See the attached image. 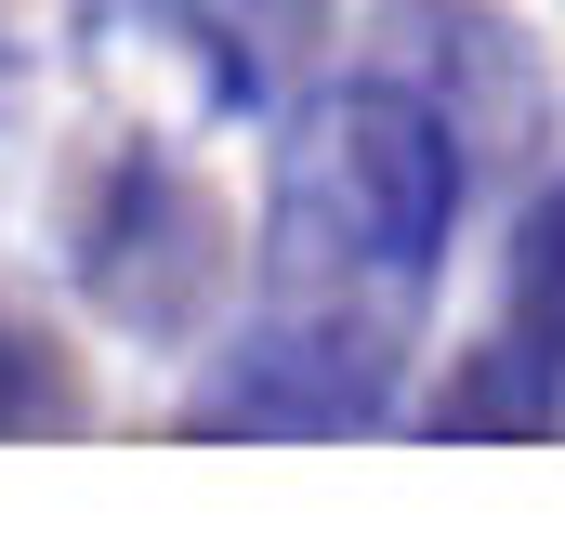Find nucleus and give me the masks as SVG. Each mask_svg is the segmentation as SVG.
<instances>
[{"instance_id": "423d86ee", "label": "nucleus", "mask_w": 565, "mask_h": 551, "mask_svg": "<svg viewBox=\"0 0 565 551\" xmlns=\"http://www.w3.org/2000/svg\"><path fill=\"white\" fill-rule=\"evenodd\" d=\"M553 420H565V381L513 342V328L434 381V433H553Z\"/></svg>"}, {"instance_id": "20e7f679", "label": "nucleus", "mask_w": 565, "mask_h": 551, "mask_svg": "<svg viewBox=\"0 0 565 551\" xmlns=\"http://www.w3.org/2000/svg\"><path fill=\"white\" fill-rule=\"evenodd\" d=\"M355 53L395 66L408 93H434L473 158H513L526 132H553V66H540V40H526L513 13H487V0H382Z\"/></svg>"}, {"instance_id": "7ed1b4c3", "label": "nucleus", "mask_w": 565, "mask_h": 551, "mask_svg": "<svg viewBox=\"0 0 565 551\" xmlns=\"http://www.w3.org/2000/svg\"><path fill=\"white\" fill-rule=\"evenodd\" d=\"M395 395H408V315L264 289V315L198 368L184 433H369L395 420Z\"/></svg>"}, {"instance_id": "f257e3e1", "label": "nucleus", "mask_w": 565, "mask_h": 551, "mask_svg": "<svg viewBox=\"0 0 565 551\" xmlns=\"http://www.w3.org/2000/svg\"><path fill=\"white\" fill-rule=\"evenodd\" d=\"M473 144L460 119L408 93L395 66H342L316 93H289L277 119V184H264V289L289 302H369V315H422L460 197H473Z\"/></svg>"}, {"instance_id": "6e6552de", "label": "nucleus", "mask_w": 565, "mask_h": 551, "mask_svg": "<svg viewBox=\"0 0 565 551\" xmlns=\"http://www.w3.org/2000/svg\"><path fill=\"white\" fill-rule=\"evenodd\" d=\"M0 433H79V355L0 289Z\"/></svg>"}, {"instance_id": "0eeeda50", "label": "nucleus", "mask_w": 565, "mask_h": 551, "mask_svg": "<svg viewBox=\"0 0 565 551\" xmlns=\"http://www.w3.org/2000/svg\"><path fill=\"white\" fill-rule=\"evenodd\" d=\"M500 328L565 381V171L513 210V263H500Z\"/></svg>"}, {"instance_id": "39448f33", "label": "nucleus", "mask_w": 565, "mask_h": 551, "mask_svg": "<svg viewBox=\"0 0 565 551\" xmlns=\"http://www.w3.org/2000/svg\"><path fill=\"white\" fill-rule=\"evenodd\" d=\"M145 13H158V40L198 66V93L237 106V119L289 106L302 66L329 53V0H145Z\"/></svg>"}, {"instance_id": "f03ea898", "label": "nucleus", "mask_w": 565, "mask_h": 551, "mask_svg": "<svg viewBox=\"0 0 565 551\" xmlns=\"http://www.w3.org/2000/svg\"><path fill=\"white\" fill-rule=\"evenodd\" d=\"M66 276L106 328H132L145 355H184L224 328V276H237V224L224 197L171 158V144L119 132L79 184H66Z\"/></svg>"}]
</instances>
